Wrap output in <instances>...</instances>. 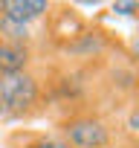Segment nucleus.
Instances as JSON below:
<instances>
[{
  "mask_svg": "<svg viewBox=\"0 0 139 148\" xmlns=\"http://www.w3.org/2000/svg\"><path fill=\"white\" fill-rule=\"evenodd\" d=\"M49 110L46 79L32 67L0 73V122H26Z\"/></svg>",
  "mask_w": 139,
  "mask_h": 148,
  "instance_id": "1",
  "label": "nucleus"
},
{
  "mask_svg": "<svg viewBox=\"0 0 139 148\" xmlns=\"http://www.w3.org/2000/svg\"><path fill=\"white\" fill-rule=\"evenodd\" d=\"M55 134L70 148H116V128L90 108L67 110L55 122Z\"/></svg>",
  "mask_w": 139,
  "mask_h": 148,
  "instance_id": "2",
  "label": "nucleus"
},
{
  "mask_svg": "<svg viewBox=\"0 0 139 148\" xmlns=\"http://www.w3.org/2000/svg\"><path fill=\"white\" fill-rule=\"evenodd\" d=\"M49 12L52 3L46 0H0V35L35 47L32 32L44 18H49Z\"/></svg>",
  "mask_w": 139,
  "mask_h": 148,
  "instance_id": "3",
  "label": "nucleus"
},
{
  "mask_svg": "<svg viewBox=\"0 0 139 148\" xmlns=\"http://www.w3.org/2000/svg\"><path fill=\"white\" fill-rule=\"evenodd\" d=\"M38 61V49L23 41H12L0 35V73H20L32 70Z\"/></svg>",
  "mask_w": 139,
  "mask_h": 148,
  "instance_id": "4",
  "label": "nucleus"
},
{
  "mask_svg": "<svg viewBox=\"0 0 139 148\" xmlns=\"http://www.w3.org/2000/svg\"><path fill=\"white\" fill-rule=\"evenodd\" d=\"M6 148H70L55 131H35V128H12L3 136Z\"/></svg>",
  "mask_w": 139,
  "mask_h": 148,
  "instance_id": "5",
  "label": "nucleus"
},
{
  "mask_svg": "<svg viewBox=\"0 0 139 148\" xmlns=\"http://www.w3.org/2000/svg\"><path fill=\"white\" fill-rule=\"evenodd\" d=\"M113 12H119V15H133V12H139V3H113Z\"/></svg>",
  "mask_w": 139,
  "mask_h": 148,
  "instance_id": "6",
  "label": "nucleus"
},
{
  "mask_svg": "<svg viewBox=\"0 0 139 148\" xmlns=\"http://www.w3.org/2000/svg\"><path fill=\"white\" fill-rule=\"evenodd\" d=\"M136 96H139V82H136Z\"/></svg>",
  "mask_w": 139,
  "mask_h": 148,
  "instance_id": "7",
  "label": "nucleus"
}]
</instances>
